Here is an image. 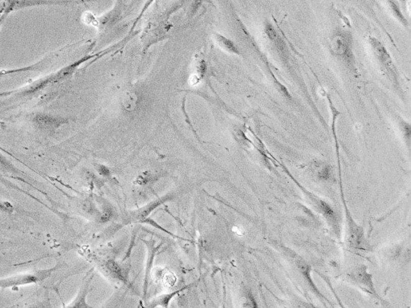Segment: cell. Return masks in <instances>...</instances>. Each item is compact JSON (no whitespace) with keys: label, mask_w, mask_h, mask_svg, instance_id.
Segmentation results:
<instances>
[{"label":"cell","mask_w":411,"mask_h":308,"mask_svg":"<svg viewBox=\"0 0 411 308\" xmlns=\"http://www.w3.org/2000/svg\"><path fill=\"white\" fill-rule=\"evenodd\" d=\"M99 55L100 53L84 55L73 63L69 64L65 67L57 70L55 73H50L45 77L33 81L24 88H22L19 90H16V96H19L21 99L34 98L44 91L51 89L56 85H60L61 83L65 82L72 78L76 72L80 69V66H82L88 60L93 59L95 57H97Z\"/></svg>","instance_id":"cell-1"},{"label":"cell","mask_w":411,"mask_h":308,"mask_svg":"<svg viewBox=\"0 0 411 308\" xmlns=\"http://www.w3.org/2000/svg\"><path fill=\"white\" fill-rule=\"evenodd\" d=\"M73 1L70 0H6L3 5L1 13L2 18L11 14L12 12L22 10L24 8L32 7L55 6V5H64L70 4Z\"/></svg>","instance_id":"cell-2"},{"label":"cell","mask_w":411,"mask_h":308,"mask_svg":"<svg viewBox=\"0 0 411 308\" xmlns=\"http://www.w3.org/2000/svg\"><path fill=\"white\" fill-rule=\"evenodd\" d=\"M57 267L53 269L44 270V271H38L35 274H26V275H16L10 277L8 279H0V287L1 288H8V287H16L24 285L36 283L43 279H47L52 273L57 269Z\"/></svg>","instance_id":"cell-3"},{"label":"cell","mask_w":411,"mask_h":308,"mask_svg":"<svg viewBox=\"0 0 411 308\" xmlns=\"http://www.w3.org/2000/svg\"><path fill=\"white\" fill-rule=\"evenodd\" d=\"M32 122L39 130L46 133H53L64 125L68 124L69 120L63 116L37 112L32 117Z\"/></svg>","instance_id":"cell-4"},{"label":"cell","mask_w":411,"mask_h":308,"mask_svg":"<svg viewBox=\"0 0 411 308\" xmlns=\"http://www.w3.org/2000/svg\"><path fill=\"white\" fill-rule=\"evenodd\" d=\"M369 43L372 47L374 55L379 61V63L384 68V69L389 72L392 76H394L395 69H394L391 56L388 50L386 49V47L382 44V42L375 37H370Z\"/></svg>","instance_id":"cell-5"},{"label":"cell","mask_w":411,"mask_h":308,"mask_svg":"<svg viewBox=\"0 0 411 308\" xmlns=\"http://www.w3.org/2000/svg\"><path fill=\"white\" fill-rule=\"evenodd\" d=\"M351 37L345 32H338L333 35L330 41V50L337 56H348L350 52Z\"/></svg>","instance_id":"cell-6"},{"label":"cell","mask_w":411,"mask_h":308,"mask_svg":"<svg viewBox=\"0 0 411 308\" xmlns=\"http://www.w3.org/2000/svg\"><path fill=\"white\" fill-rule=\"evenodd\" d=\"M349 276L355 282L359 283V284L363 285L364 287H367L373 294L377 295L376 292L374 290V284H373L372 276L369 275L368 272L366 271V266H361V267H356L351 272Z\"/></svg>","instance_id":"cell-7"},{"label":"cell","mask_w":411,"mask_h":308,"mask_svg":"<svg viewBox=\"0 0 411 308\" xmlns=\"http://www.w3.org/2000/svg\"><path fill=\"white\" fill-rule=\"evenodd\" d=\"M214 41L216 42L218 47H220L223 51L227 53L232 54V55H240V51L239 47L235 44V42L231 39H228L225 36H223L219 32H215L213 35Z\"/></svg>","instance_id":"cell-8"},{"label":"cell","mask_w":411,"mask_h":308,"mask_svg":"<svg viewBox=\"0 0 411 308\" xmlns=\"http://www.w3.org/2000/svg\"><path fill=\"white\" fill-rule=\"evenodd\" d=\"M140 102H141V96L137 91H129L122 96V106H123L124 109L129 111V112H133L139 108Z\"/></svg>","instance_id":"cell-9"},{"label":"cell","mask_w":411,"mask_h":308,"mask_svg":"<svg viewBox=\"0 0 411 308\" xmlns=\"http://www.w3.org/2000/svg\"><path fill=\"white\" fill-rule=\"evenodd\" d=\"M310 170L317 178L329 180L331 177V169L327 163L324 161H314L310 165Z\"/></svg>","instance_id":"cell-10"},{"label":"cell","mask_w":411,"mask_h":308,"mask_svg":"<svg viewBox=\"0 0 411 308\" xmlns=\"http://www.w3.org/2000/svg\"><path fill=\"white\" fill-rule=\"evenodd\" d=\"M119 9L118 7H116L112 12L106 13L104 16H101L100 19H97L96 26L100 29H106L107 27L114 25L118 19L119 16Z\"/></svg>","instance_id":"cell-11"},{"label":"cell","mask_w":411,"mask_h":308,"mask_svg":"<svg viewBox=\"0 0 411 308\" xmlns=\"http://www.w3.org/2000/svg\"><path fill=\"white\" fill-rule=\"evenodd\" d=\"M47 60V58H44V59L39 61L37 63L34 64V65H28V66H26V67L20 68V69H2V70H0V77L8 76V75L16 74V73L37 71V70H39V69H41L42 68H43V64H45Z\"/></svg>","instance_id":"cell-12"},{"label":"cell","mask_w":411,"mask_h":308,"mask_svg":"<svg viewBox=\"0 0 411 308\" xmlns=\"http://www.w3.org/2000/svg\"><path fill=\"white\" fill-rule=\"evenodd\" d=\"M166 201H167V198L159 199V200L156 201V202H152L151 204L148 205V206H145L144 208L137 210V212L133 213V219L137 220L138 222H141V220L144 221L145 218L150 214L152 210H155L157 206H159V205L162 204L163 202H166Z\"/></svg>","instance_id":"cell-13"},{"label":"cell","mask_w":411,"mask_h":308,"mask_svg":"<svg viewBox=\"0 0 411 308\" xmlns=\"http://www.w3.org/2000/svg\"><path fill=\"white\" fill-rule=\"evenodd\" d=\"M388 4H389L390 11L392 12V14L394 15V17H395L404 27H407V20L405 19L403 13L401 12V8H400L398 3L397 2V0H388Z\"/></svg>","instance_id":"cell-14"},{"label":"cell","mask_w":411,"mask_h":308,"mask_svg":"<svg viewBox=\"0 0 411 308\" xmlns=\"http://www.w3.org/2000/svg\"><path fill=\"white\" fill-rule=\"evenodd\" d=\"M265 33L266 34V36L270 39L271 41L274 42L277 44H279L280 42L281 41L278 33L276 32V30L275 29L274 26L272 25L269 22H267L266 24H265Z\"/></svg>","instance_id":"cell-15"},{"label":"cell","mask_w":411,"mask_h":308,"mask_svg":"<svg viewBox=\"0 0 411 308\" xmlns=\"http://www.w3.org/2000/svg\"><path fill=\"white\" fill-rule=\"evenodd\" d=\"M149 244H150L151 249L149 251V258H148V264H147L146 273H145V287H144L145 289H144V294H145V293H146L147 282H148L149 272H150L151 267H152V263H153V256H155V252H157V250L159 249V248H155V245H153V242H150Z\"/></svg>","instance_id":"cell-16"},{"label":"cell","mask_w":411,"mask_h":308,"mask_svg":"<svg viewBox=\"0 0 411 308\" xmlns=\"http://www.w3.org/2000/svg\"><path fill=\"white\" fill-rule=\"evenodd\" d=\"M108 268L110 269V271L114 273V275L115 276L118 277L120 279H122V274H121V271H120L119 267L114 262L110 261L108 263Z\"/></svg>","instance_id":"cell-17"},{"label":"cell","mask_w":411,"mask_h":308,"mask_svg":"<svg viewBox=\"0 0 411 308\" xmlns=\"http://www.w3.org/2000/svg\"><path fill=\"white\" fill-rule=\"evenodd\" d=\"M151 178H152V174H151V173H143L142 174L139 176L138 178L137 179L136 183L142 186V184H146L148 181H150Z\"/></svg>","instance_id":"cell-18"},{"label":"cell","mask_w":411,"mask_h":308,"mask_svg":"<svg viewBox=\"0 0 411 308\" xmlns=\"http://www.w3.org/2000/svg\"><path fill=\"white\" fill-rule=\"evenodd\" d=\"M14 210L13 206L8 202H0V211L12 213Z\"/></svg>","instance_id":"cell-19"},{"label":"cell","mask_w":411,"mask_h":308,"mask_svg":"<svg viewBox=\"0 0 411 308\" xmlns=\"http://www.w3.org/2000/svg\"><path fill=\"white\" fill-rule=\"evenodd\" d=\"M184 290V288L181 289V290H178L177 292L173 293V294H167V295H165V296H163V298H160V302H162V303L164 305V303H166V302H170V299H171V298L174 296V294H178V292H180L181 290Z\"/></svg>","instance_id":"cell-20"},{"label":"cell","mask_w":411,"mask_h":308,"mask_svg":"<svg viewBox=\"0 0 411 308\" xmlns=\"http://www.w3.org/2000/svg\"><path fill=\"white\" fill-rule=\"evenodd\" d=\"M16 90L6 91V92H0V97H4V96H11L12 94H15Z\"/></svg>","instance_id":"cell-21"},{"label":"cell","mask_w":411,"mask_h":308,"mask_svg":"<svg viewBox=\"0 0 411 308\" xmlns=\"http://www.w3.org/2000/svg\"><path fill=\"white\" fill-rule=\"evenodd\" d=\"M0 165H8V162H7V160L3 157L1 154H0Z\"/></svg>","instance_id":"cell-22"},{"label":"cell","mask_w":411,"mask_h":308,"mask_svg":"<svg viewBox=\"0 0 411 308\" xmlns=\"http://www.w3.org/2000/svg\"><path fill=\"white\" fill-rule=\"evenodd\" d=\"M4 19L2 18V17H1V18H0V28H1V24H2V23H3V21H4Z\"/></svg>","instance_id":"cell-23"},{"label":"cell","mask_w":411,"mask_h":308,"mask_svg":"<svg viewBox=\"0 0 411 308\" xmlns=\"http://www.w3.org/2000/svg\"><path fill=\"white\" fill-rule=\"evenodd\" d=\"M5 126V124H4V122L0 121V127H1V126Z\"/></svg>","instance_id":"cell-24"}]
</instances>
